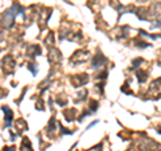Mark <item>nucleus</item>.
I'll return each mask as SVG.
<instances>
[{
  "label": "nucleus",
  "instance_id": "6",
  "mask_svg": "<svg viewBox=\"0 0 161 151\" xmlns=\"http://www.w3.org/2000/svg\"><path fill=\"white\" fill-rule=\"evenodd\" d=\"M3 151H14V148H11V147H4Z\"/></svg>",
  "mask_w": 161,
  "mask_h": 151
},
{
  "label": "nucleus",
  "instance_id": "1",
  "mask_svg": "<svg viewBox=\"0 0 161 151\" xmlns=\"http://www.w3.org/2000/svg\"><path fill=\"white\" fill-rule=\"evenodd\" d=\"M18 13H23V8L19 6V4H14V6L7 9L6 12L3 13V23L6 24L7 28H11L14 26V22H15V16Z\"/></svg>",
  "mask_w": 161,
  "mask_h": 151
},
{
  "label": "nucleus",
  "instance_id": "5",
  "mask_svg": "<svg viewBox=\"0 0 161 151\" xmlns=\"http://www.w3.org/2000/svg\"><path fill=\"white\" fill-rule=\"evenodd\" d=\"M102 62H105V58L102 55H97L93 58V68H97L99 66H102Z\"/></svg>",
  "mask_w": 161,
  "mask_h": 151
},
{
  "label": "nucleus",
  "instance_id": "2",
  "mask_svg": "<svg viewBox=\"0 0 161 151\" xmlns=\"http://www.w3.org/2000/svg\"><path fill=\"white\" fill-rule=\"evenodd\" d=\"M90 56V54L87 51H77L73 56H71V63L74 64H78V63H83V62H86V60L89 59Z\"/></svg>",
  "mask_w": 161,
  "mask_h": 151
},
{
  "label": "nucleus",
  "instance_id": "4",
  "mask_svg": "<svg viewBox=\"0 0 161 151\" xmlns=\"http://www.w3.org/2000/svg\"><path fill=\"white\" fill-rule=\"evenodd\" d=\"M3 111L6 114V127H9L12 123V111L9 110L8 106H3Z\"/></svg>",
  "mask_w": 161,
  "mask_h": 151
},
{
  "label": "nucleus",
  "instance_id": "3",
  "mask_svg": "<svg viewBox=\"0 0 161 151\" xmlns=\"http://www.w3.org/2000/svg\"><path fill=\"white\" fill-rule=\"evenodd\" d=\"M89 82V78L86 74H82V75H75L73 78V84L75 87H82L83 84H86Z\"/></svg>",
  "mask_w": 161,
  "mask_h": 151
}]
</instances>
